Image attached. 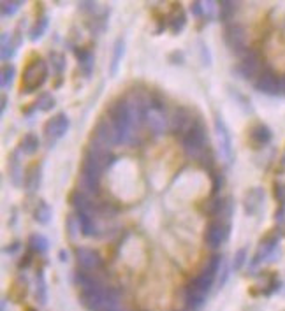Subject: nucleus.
<instances>
[{
	"label": "nucleus",
	"instance_id": "f257e3e1",
	"mask_svg": "<svg viewBox=\"0 0 285 311\" xmlns=\"http://www.w3.org/2000/svg\"><path fill=\"white\" fill-rule=\"evenodd\" d=\"M78 287L81 288L80 299L83 306L90 311H111L118 304V294L113 288L104 287L88 271H80L74 276Z\"/></svg>",
	"mask_w": 285,
	"mask_h": 311
},
{
	"label": "nucleus",
	"instance_id": "f03ea898",
	"mask_svg": "<svg viewBox=\"0 0 285 311\" xmlns=\"http://www.w3.org/2000/svg\"><path fill=\"white\" fill-rule=\"evenodd\" d=\"M220 266H222V255L218 253L211 255V259L208 260L204 269L185 287V304H187V310L197 311L204 304L206 295L211 290L213 281H215V276H217Z\"/></svg>",
	"mask_w": 285,
	"mask_h": 311
},
{
	"label": "nucleus",
	"instance_id": "7ed1b4c3",
	"mask_svg": "<svg viewBox=\"0 0 285 311\" xmlns=\"http://www.w3.org/2000/svg\"><path fill=\"white\" fill-rule=\"evenodd\" d=\"M115 162V157L108 150L90 146L84 151L83 164H81V186L90 194L97 195L101 188V176L102 171L109 167Z\"/></svg>",
	"mask_w": 285,
	"mask_h": 311
},
{
	"label": "nucleus",
	"instance_id": "20e7f679",
	"mask_svg": "<svg viewBox=\"0 0 285 311\" xmlns=\"http://www.w3.org/2000/svg\"><path fill=\"white\" fill-rule=\"evenodd\" d=\"M109 121H111L115 134H117L118 144L127 142L132 139L134 134V123H132V114H130V107L127 99H118L111 104L108 114Z\"/></svg>",
	"mask_w": 285,
	"mask_h": 311
},
{
	"label": "nucleus",
	"instance_id": "39448f33",
	"mask_svg": "<svg viewBox=\"0 0 285 311\" xmlns=\"http://www.w3.org/2000/svg\"><path fill=\"white\" fill-rule=\"evenodd\" d=\"M48 64L42 58H32L25 65L23 76H21V92L23 93H32L37 88L44 85L48 79Z\"/></svg>",
	"mask_w": 285,
	"mask_h": 311
},
{
	"label": "nucleus",
	"instance_id": "423d86ee",
	"mask_svg": "<svg viewBox=\"0 0 285 311\" xmlns=\"http://www.w3.org/2000/svg\"><path fill=\"white\" fill-rule=\"evenodd\" d=\"M183 150L190 157H199V155L204 153V148L208 144V136H206L204 127L196 121L192 125V129L183 136Z\"/></svg>",
	"mask_w": 285,
	"mask_h": 311
},
{
	"label": "nucleus",
	"instance_id": "0eeeda50",
	"mask_svg": "<svg viewBox=\"0 0 285 311\" xmlns=\"http://www.w3.org/2000/svg\"><path fill=\"white\" fill-rule=\"evenodd\" d=\"M118 144L117 134L113 129L109 118H101V120L95 123V129L92 134V142L90 146H95V148H102V150H108L111 146Z\"/></svg>",
	"mask_w": 285,
	"mask_h": 311
},
{
	"label": "nucleus",
	"instance_id": "6e6552de",
	"mask_svg": "<svg viewBox=\"0 0 285 311\" xmlns=\"http://www.w3.org/2000/svg\"><path fill=\"white\" fill-rule=\"evenodd\" d=\"M146 125H148L150 132L162 134L167 127V120H165V105L162 104L159 99L152 97V104H150L148 111L145 116Z\"/></svg>",
	"mask_w": 285,
	"mask_h": 311
},
{
	"label": "nucleus",
	"instance_id": "1a4fd4ad",
	"mask_svg": "<svg viewBox=\"0 0 285 311\" xmlns=\"http://www.w3.org/2000/svg\"><path fill=\"white\" fill-rule=\"evenodd\" d=\"M227 238H229V222L215 220V222H211L206 227L204 241L208 244V248H211V250L220 248Z\"/></svg>",
	"mask_w": 285,
	"mask_h": 311
},
{
	"label": "nucleus",
	"instance_id": "9d476101",
	"mask_svg": "<svg viewBox=\"0 0 285 311\" xmlns=\"http://www.w3.org/2000/svg\"><path fill=\"white\" fill-rule=\"evenodd\" d=\"M69 130V118L65 116L64 113L55 114L53 118H49L48 121L44 123V136L46 141L49 142V146L53 142H56L60 138H64L65 134Z\"/></svg>",
	"mask_w": 285,
	"mask_h": 311
},
{
	"label": "nucleus",
	"instance_id": "9b49d317",
	"mask_svg": "<svg viewBox=\"0 0 285 311\" xmlns=\"http://www.w3.org/2000/svg\"><path fill=\"white\" fill-rule=\"evenodd\" d=\"M261 69H262V62H261V55L257 51H248L245 57L241 58L240 65H238V72L245 79H255V77H259L262 74Z\"/></svg>",
	"mask_w": 285,
	"mask_h": 311
},
{
	"label": "nucleus",
	"instance_id": "f8f14e48",
	"mask_svg": "<svg viewBox=\"0 0 285 311\" xmlns=\"http://www.w3.org/2000/svg\"><path fill=\"white\" fill-rule=\"evenodd\" d=\"M215 129H217V136H218L220 155L224 157V160L227 162V164H231V160H233V144H231L229 130H227V127H225V123L222 121L220 116L215 118Z\"/></svg>",
	"mask_w": 285,
	"mask_h": 311
},
{
	"label": "nucleus",
	"instance_id": "ddd939ff",
	"mask_svg": "<svg viewBox=\"0 0 285 311\" xmlns=\"http://www.w3.org/2000/svg\"><path fill=\"white\" fill-rule=\"evenodd\" d=\"M255 88L268 95H278L282 93V77H278L271 70H264L255 81Z\"/></svg>",
	"mask_w": 285,
	"mask_h": 311
},
{
	"label": "nucleus",
	"instance_id": "4468645a",
	"mask_svg": "<svg viewBox=\"0 0 285 311\" xmlns=\"http://www.w3.org/2000/svg\"><path fill=\"white\" fill-rule=\"evenodd\" d=\"M76 259H78V266L83 269V271H95L102 266V259L101 255L97 253L92 248H78L76 250Z\"/></svg>",
	"mask_w": 285,
	"mask_h": 311
},
{
	"label": "nucleus",
	"instance_id": "2eb2a0df",
	"mask_svg": "<svg viewBox=\"0 0 285 311\" xmlns=\"http://www.w3.org/2000/svg\"><path fill=\"white\" fill-rule=\"evenodd\" d=\"M225 42L234 53H243L246 49V34L240 25H229L225 29Z\"/></svg>",
	"mask_w": 285,
	"mask_h": 311
},
{
	"label": "nucleus",
	"instance_id": "dca6fc26",
	"mask_svg": "<svg viewBox=\"0 0 285 311\" xmlns=\"http://www.w3.org/2000/svg\"><path fill=\"white\" fill-rule=\"evenodd\" d=\"M194 123H196V121L192 120V116L189 114V111L178 109L173 116V121H171V129H173L174 134H181V136H185V134L192 129Z\"/></svg>",
	"mask_w": 285,
	"mask_h": 311
},
{
	"label": "nucleus",
	"instance_id": "f3484780",
	"mask_svg": "<svg viewBox=\"0 0 285 311\" xmlns=\"http://www.w3.org/2000/svg\"><path fill=\"white\" fill-rule=\"evenodd\" d=\"M250 141L253 142V146H266L269 141H271V130L266 125L259 123V125H253L250 129Z\"/></svg>",
	"mask_w": 285,
	"mask_h": 311
},
{
	"label": "nucleus",
	"instance_id": "a211bd4d",
	"mask_svg": "<svg viewBox=\"0 0 285 311\" xmlns=\"http://www.w3.org/2000/svg\"><path fill=\"white\" fill-rule=\"evenodd\" d=\"M169 29L173 30L174 34H180L181 30L185 29V25H187V16H185L183 9L180 5H174L173 12L169 14Z\"/></svg>",
	"mask_w": 285,
	"mask_h": 311
},
{
	"label": "nucleus",
	"instance_id": "6ab92c4d",
	"mask_svg": "<svg viewBox=\"0 0 285 311\" xmlns=\"http://www.w3.org/2000/svg\"><path fill=\"white\" fill-rule=\"evenodd\" d=\"M71 204H73V207L76 209V213H80V211H84V213H92L93 209V204L92 201H90L86 195L83 194V192L76 190L71 194Z\"/></svg>",
	"mask_w": 285,
	"mask_h": 311
},
{
	"label": "nucleus",
	"instance_id": "aec40b11",
	"mask_svg": "<svg viewBox=\"0 0 285 311\" xmlns=\"http://www.w3.org/2000/svg\"><path fill=\"white\" fill-rule=\"evenodd\" d=\"M76 218H78V229H80L83 236H92L93 232H95V225H93V214L92 213L80 211V213H76Z\"/></svg>",
	"mask_w": 285,
	"mask_h": 311
},
{
	"label": "nucleus",
	"instance_id": "412c9836",
	"mask_svg": "<svg viewBox=\"0 0 285 311\" xmlns=\"http://www.w3.org/2000/svg\"><path fill=\"white\" fill-rule=\"evenodd\" d=\"M36 301L44 306L48 301V288H46V279H44V271L39 269L36 273Z\"/></svg>",
	"mask_w": 285,
	"mask_h": 311
},
{
	"label": "nucleus",
	"instance_id": "4be33fe9",
	"mask_svg": "<svg viewBox=\"0 0 285 311\" xmlns=\"http://www.w3.org/2000/svg\"><path fill=\"white\" fill-rule=\"evenodd\" d=\"M39 181H41V167L39 166H32L25 174V188L27 192H36L39 188Z\"/></svg>",
	"mask_w": 285,
	"mask_h": 311
},
{
	"label": "nucleus",
	"instance_id": "5701e85b",
	"mask_svg": "<svg viewBox=\"0 0 285 311\" xmlns=\"http://www.w3.org/2000/svg\"><path fill=\"white\" fill-rule=\"evenodd\" d=\"M39 146H41V141L36 134H25L20 142V151H23V153L27 155H34L39 150Z\"/></svg>",
	"mask_w": 285,
	"mask_h": 311
},
{
	"label": "nucleus",
	"instance_id": "b1692460",
	"mask_svg": "<svg viewBox=\"0 0 285 311\" xmlns=\"http://www.w3.org/2000/svg\"><path fill=\"white\" fill-rule=\"evenodd\" d=\"M9 176H11L12 183L14 185H20L21 183V176H23V171H21V164H20V158H18V151L9 157Z\"/></svg>",
	"mask_w": 285,
	"mask_h": 311
},
{
	"label": "nucleus",
	"instance_id": "393cba45",
	"mask_svg": "<svg viewBox=\"0 0 285 311\" xmlns=\"http://www.w3.org/2000/svg\"><path fill=\"white\" fill-rule=\"evenodd\" d=\"M28 292V281L25 276H18L16 279H14V283H12V288H11V295L14 297V301H23L25 295H27Z\"/></svg>",
	"mask_w": 285,
	"mask_h": 311
},
{
	"label": "nucleus",
	"instance_id": "a878e982",
	"mask_svg": "<svg viewBox=\"0 0 285 311\" xmlns=\"http://www.w3.org/2000/svg\"><path fill=\"white\" fill-rule=\"evenodd\" d=\"M28 250L34 253H46L48 251V239L41 234H32L28 239Z\"/></svg>",
	"mask_w": 285,
	"mask_h": 311
},
{
	"label": "nucleus",
	"instance_id": "bb28decb",
	"mask_svg": "<svg viewBox=\"0 0 285 311\" xmlns=\"http://www.w3.org/2000/svg\"><path fill=\"white\" fill-rule=\"evenodd\" d=\"M74 51H76L78 62L81 64V67L84 69V72L88 74V70L92 69V65H93V55H92V51H90V49H86V48H76Z\"/></svg>",
	"mask_w": 285,
	"mask_h": 311
},
{
	"label": "nucleus",
	"instance_id": "cd10ccee",
	"mask_svg": "<svg viewBox=\"0 0 285 311\" xmlns=\"http://www.w3.org/2000/svg\"><path fill=\"white\" fill-rule=\"evenodd\" d=\"M48 23H49V20H48V16H41L39 20L36 21V25L32 27V30H30V40H39L41 37L44 35L46 34V30H48Z\"/></svg>",
	"mask_w": 285,
	"mask_h": 311
},
{
	"label": "nucleus",
	"instance_id": "c85d7f7f",
	"mask_svg": "<svg viewBox=\"0 0 285 311\" xmlns=\"http://www.w3.org/2000/svg\"><path fill=\"white\" fill-rule=\"evenodd\" d=\"M34 218L39 223H48L51 220V207L44 201H41L36 209H34Z\"/></svg>",
	"mask_w": 285,
	"mask_h": 311
},
{
	"label": "nucleus",
	"instance_id": "c756f323",
	"mask_svg": "<svg viewBox=\"0 0 285 311\" xmlns=\"http://www.w3.org/2000/svg\"><path fill=\"white\" fill-rule=\"evenodd\" d=\"M123 51H125V44H123V39H118L117 44H115V51H113V60H111V76L118 72V65L122 62V57H123Z\"/></svg>",
	"mask_w": 285,
	"mask_h": 311
},
{
	"label": "nucleus",
	"instance_id": "7c9ffc66",
	"mask_svg": "<svg viewBox=\"0 0 285 311\" xmlns=\"http://www.w3.org/2000/svg\"><path fill=\"white\" fill-rule=\"evenodd\" d=\"M34 107L39 111H51L53 107H55V97L48 92L41 93L39 97H37L36 104H34Z\"/></svg>",
	"mask_w": 285,
	"mask_h": 311
},
{
	"label": "nucleus",
	"instance_id": "2f4dec72",
	"mask_svg": "<svg viewBox=\"0 0 285 311\" xmlns=\"http://www.w3.org/2000/svg\"><path fill=\"white\" fill-rule=\"evenodd\" d=\"M14 48H16V44H14L12 37L9 34H2V46H0V49H2V60L7 62L12 57Z\"/></svg>",
	"mask_w": 285,
	"mask_h": 311
},
{
	"label": "nucleus",
	"instance_id": "473e14b6",
	"mask_svg": "<svg viewBox=\"0 0 285 311\" xmlns=\"http://www.w3.org/2000/svg\"><path fill=\"white\" fill-rule=\"evenodd\" d=\"M12 77H14V67H12V65H4V67H2V77H0L2 88L7 90L9 86H11Z\"/></svg>",
	"mask_w": 285,
	"mask_h": 311
},
{
	"label": "nucleus",
	"instance_id": "72a5a7b5",
	"mask_svg": "<svg viewBox=\"0 0 285 311\" xmlns=\"http://www.w3.org/2000/svg\"><path fill=\"white\" fill-rule=\"evenodd\" d=\"M262 197L264 195H259L257 199H253L252 197V192H248V195H246V201H245V209L248 214H253L255 211L259 209V206L262 204Z\"/></svg>",
	"mask_w": 285,
	"mask_h": 311
},
{
	"label": "nucleus",
	"instance_id": "f704fd0d",
	"mask_svg": "<svg viewBox=\"0 0 285 311\" xmlns=\"http://www.w3.org/2000/svg\"><path fill=\"white\" fill-rule=\"evenodd\" d=\"M238 5L234 2H220V20L222 21H227L229 18L234 16V12H236Z\"/></svg>",
	"mask_w": 285,
	"mask_h": 311
},
{
	"label": "nucleus",
	"instance_id": "c9c22d12",
	"mask_svg": "<svg viewBox=\"0 0 285 311\" xmlns=\"http://www.w3.org/2000/svg\"><path fill=\"white\" fill-rule=\"evenodd\" d=\"M20 7H21L20 0H14V2H2L0 11H2V16L7 18V16H12V14H14V12H16Z\"/></svg>",
	"mask_w": 285,
	"mask_h": 311
},
{
	"label": "nucleus",
	"instance_id": "e433bc0d",
	"mask_svg": "<svg viewBox=\"0 0 285 311\" xmlns=\"http://www.w3.org/2000/svg\"><path fill=\"white\" fill-rule=\"evenodd\" d=\"M49 58H51V65H53V69H55V74L60 76L65 69V58L62 57V55H58V53H51Z\"/></svg>",
	"mask_w": 285,
	"mask_h": 311
},
{
	"label": "nucleus",
	"instance_id": "4c0bfd02",
	"mask_svg": "<svg viewBox=\"0 0 285 311\" xmlns=\"http://www.w3.org/2000/svg\"><path fill=\"white\" fill-rule=\"evenodd\" d=\"M245 260H246V248H241V250H238L236 255H234V260H233L234 271H240L241 267H243V264H245Z\"/></svg>",
	"mask_w": 285,
	"mask_h": 311
},
{
	"label": "nucleus",
	"instance_id": "58836bf2",
	"mask_svg": "<svg viewBox=\"0 0 285 311\" xmlns=\"http://www.w3.org/2000/svg\"><path fill=\"white\" fill-rule=\"evenodd\" d=\"M190 11H192V14H194V16H197V18L204 16V5H203L201 2H194L192 7H190Z\"/></svg>",
	"mask_w": 285,
	"mask_h": 311
},
{
	"label": "nucleus",
	"instance_id": "ea45409f",
	"mask_svg": "<svg viewBox=\"0 0 285 311\" xmlns=\"http://www.w3.org/2000/svg\"><path fill=\"white\" fill-rule=\"evenodd\" d=\"M213 181H215V185H213V194H218V192H220V188L224 186V178H222V176H218V174H215Z\"/></svg>",
	"mask_w": 285,
	"mask_h": 311
},
{
	"label": "nucleus",
	"instance_id": "a19ab883",
	"mask_svg": "<svg viewBox=\"0 0 285 311\" xmlns=\"http://www.w3.org/2000/svg\"><path fill=\"white\" fill-rule=\"evenodd\" d=\"M18 248H20V242H14V244H12V246H9V248H4V251H5V253H14V251H16Z\"/></svg>",
	"mask_w": 285,
	"mask_h": 311
},
{
	"label": "nucleus",
	"instance_id": "79ce46f5",
	"mask_svg": "<svg viewBox=\"0 0 285 311\" xmlns=\"http://www.w3.org/2000/svg\"><path fill=\"white\" fill-rule=\"evenodd\" d=\"M5 107H7V95H2V113H5Z\"/></svg>",
	"mask_w": 285,
	"mask_h": 311
},
{
	"label": "nucleus",
	"instance_id": "37998d69",
	"mask_svg": "<svg viewBox=\"0 0 285 311\" xmlns=\"http://www.w3.org/2000/svg\"><path fill=\"white\" fill-rule=\"evenodd\" d=\"M282 93H285V77H282Z\"/></svg>",
	"mask_w": 285,
	"mask_h": 311
},
{
	"label": "nucleus",
	"instance_id": "c03bdc74",
	"mask_svg": "<svg viewBox=\"0 0 285 311\" xmlns=\"http://www.w3.org/2000/svg\"><path fill=\"white\" fill-rule=\"evenodd\" d=\"M62 260H67V253H65V251H62Z\"/></svg>",
	"mask_w": 285,
	"mask_h": 311
},
{
	"label": "nucleus",
	"instance_id": "a18cd8bd",
	"mask_svg": "<svg viewBox=\"0 0 285 311\" xmlns=\"http://www.w3.org/2000/svg\"><path fill=\"white\" fill-rule=\"evenodd\" d=\"M27 311H36V310H32V308H28V310Z\"/></svg>",
	"mask_w": 285,
	"mask_h": 311
},
{
	"label": "nucleus",
	"instance_id": "49530a36",
	"mask_svg": "<svg viewBox=\"0 0 285 311\" xmlns=\"http://www.w3.org/2000/svg\"><path fill=\"white\" fill-rule=\"evenodd\" d=\"M111 311H122V310H117V308H115V310H111Z\"/></svg>",
	"mask_w": 285,
	"mask_h": 311
},
{
	"label": "nucleus",
	"instance_id": "de8ad7c7",
	"mask_svg": "<svg viewBox=\"0 0 285 311\" xmlns=\"http://www.w3.org/2000/svg\"><path fill=\"white\" fill-rule=\"evenodd\" d=\"M185 311H192V310H185Z\"/></svg>",
	"mask_w": 285,
	"mask_h": 311
}]
</instances>
